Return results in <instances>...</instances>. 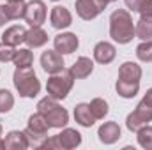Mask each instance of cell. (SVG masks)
Returning <instances> with one entry per match:
<instances>
[{
    "instance_id": "cell-1",
    "label": "cell",
    "mask_w": 152,
    "mask_h": 150,
    "mask_svg": "<svg viewBox=\"0 0 152 150\" xmlns=\"http://www.w3.org/2000/svg\"><path fill=\"white\" fill-rule=\"evenodd\" d=\"M110 37L118 44H129L136 37L134 21L127 9H117L110 14Z\"/></svg>"
},
{
    "instance_id": "cell-2",
    "label": "cell",
    "mask_w": 152,
    "mask_h": 150,
    "mask_svg": "<svg viewBox=\"0 0 152 150\" xmlns=\"http://www.w3.org/2000/svg\"><path fill=\"white\" fill-rule=\"evenodd\" d=\"M37 111L41 115H44V118H46V122H48V125L51 129H62L69 122V113H67V110L62 108L58 104V101L53 99L51 95H46V97H42L39 101Z\"/></svg>"
},
{
    "instance_id": "cell-3",
    "label": "cell",
    "mask_w": 152,
    "mask_h": 150,
    "mask_svg": "<svg viewBox=\"0 0 152 150\" xmlns=\"http://www.w3.org/2000/svg\"><path fill=\"white\" fill-rule=\"evenodd\" d=\"M12 83L20 97H25V99H34L41 92V81L32 67H25V69L16 67L12 74Z\"/></svg>"
},
{
    "instance_id": "cell-4",
    "label": "cell",
    "mask_w": 152,
    "mask_h": 150,
    "mask_svg": "<svg viewBox=\"0 0 152 150\" xmlns=\"http://www.w3.org/2000/svg\"><path fill=\"white\" fill-rule=\"evenodd\" d=\"M73 85H75V78H73V74L69 73V69H67V71L64 69L62 73L50 74L48 81H46V92H48V95H51L53 99L64 101V99L69 95Z\"/></svg>"
},
{
    "instance_id": "cell-5",
    "label": "cell",
    "mask_w": 152,
    "mask_h": 150,
    "mask_svg": "<svg viewBox=\"0 0 152 150\" xmlns=\"http://www.w3.org/2000/svg\"><path fill=\"white\" fill-rule=\"evenodd\" d=\"M51 127L48 125L44 115L41 113H34L28 117V122H27V129H25V134H27V140H28V145L34 147V149H39L41 143L44 141V138L48 136V131Z\"/></svg>"
},
{
    "instance_id": "cell-6",
    "label": "cell",
    "mask_w": 152,
    "mask_h": 150,
    "mask_svg": "<svg viewBox=\"0 0 152 150\" xmlns=\"http://www.w3.org/2000/svg\"><path fill=\"white\" fill-rule=\"evenodd\" d=\"M149 122H152V106H149L143 101H140L136 104V108L126 117V127L131 133H138Z\"/></svg>"
},
{
    "instance_id": "cell-7",
    "label": "cell",
    "mask_w": 152,
    "mask_h": 150,
    "mask_svg": "<svg viewBox=\"0 0 152 150\" xmlns=\"http://www.w3.org/2000/svg\"><path fill=\"white\" fill-rule=\"evenodd\" d=\"M108 4H110L108 0H76L75 9H76V14L81 20L90 21V20H96L106 9Z\"/></svg>"
},
{
    "instance_id": "cell-8",
    "label": "cell",
    "mask_w": 152,
    "mask_h": 150,
    "mask_svg": "<svg viewBox=\"0 0 152 150\" xmlns=\"http://www.w3.org/2000/svg\"><path fill=\"white\" fill-rule=\"evenodd\" d=\"M46 16H48V9H46V4L42 0H30L27 4V9H25V21L30 25V27H41L44 21H46Z\"/></svg>"
},
{
    "instance_id": "cell-9",
    "label": "cell",
    "mask_w": 152,
    "mask_h": 150,
    "mask_svg": "<svg viewBox=\"0 0 152 150\" xmlns=\"http://www.w3.org/2000/svg\"><path fill=\"white\" fill-rule=\"evenodd\" d=\"M41 67H42V71H44V73H48V74L62 73V71L66 69L64 55H60L57 50L42 51V55H41Z\"/></svg>"
},
{
    "instance_id": "cell-10",
    "label": "cell",
    "mask_w": 152,
    "mask_h": 150,
    "mask_svg": "<svg viewBox=\"0 0 152 150\" xmlns=\"http://www.w3.org/2000/svg\"><path fill=\"white\" fill-rule=\"evenodd\" d=\"M80 46V39L73 32H60L53 37V50H57L60 55H71Z\"/></svg>"
},
{
    "instance_id": "cell-11",
    "label": "cell",
    "mask_w": 152,
    "mask_h": 150,
    "mask_svg": "<svg viewBox=\"0 0 152 150\" xmlns=\"http://www.w3.org/2000/svg\"><path fill=\"white\" fill-rule=\"evenodd\" d=\"M50 21H51V27L57 28V30H64L67 27L73 25V14L67 7L64 5H55L50 12Z\"/></svg>"
},
{
    "instance_id": "cell-12",
    "label": "cell",
    "mask_w": 152,
    "mask_h": 150,
    "mask_svg": "<svg viewBox=\"0 0 152 150\" xmlns=\"http://www.w3.org/2000/svg\"><path fill=\"white\" fill-rule=\"evenodd\" d=\"M117 57V48L108 41H99L94 46V60L101 66H108L112 64Z\"/></svg>"
},
{
    "instance_id": "cell-13",
    "label": "cell",
    "mask_w": 152,
    "mask_h": 150,
    "mask_svg": "<svg viewBox=\"0 0 152 150\" xmlns=\"http://www.w3.org/2000/svg\"><path fill=\"white\" fill-rule=\"evenodd\" d=\"M97 136H99V141H101V143H104V145H113V143H117V141L120 140V136H122L120 125H118L117 122H113V120L104 122V124L99 127Z\"/></svg>"
},
{
    "instance_id": "cell-14",
    "label": "cell",
    "mask_w": 152,
    "mask_h": 150,
    "mask_svg": "<svg viewBox=\"0 0 152 150\" xmlns=\"http://www.w3.org/2000/svg\"><path fill=\"white\" fill-rule=\"evenodd\" d=\"M2 141H4V149L5 150H25L30 147L25 131H9L2 138Z\"/></svg>"
},
{
    "instance_id": "cell-15",
    "label": "cell",
    "mask_w": 152,
    "mask_h": 150,
    "mask_svg": "<svg viewBox=\"0 0 152 150\" xmlns=\"http://www.w3.org/2000/svg\"><path fill=\"white\" fill-rule=\"evenodd\" d=\"M25 37H27V28L21 27V25H12V27H9V28L4 30V34H2V42L18 48L20 44L25 42Z\"/></svg>"
},
{
    "instance_id": "cell-16",
    "label": "cell",
    "mask_w": 152,
    "mask_h": 150,
    "mask_svg": "<svg viewBox=\"0 0 152 150\" xmlns=\"http://www.w3.org/2000/svg\"><path fill=\"white\" fill-rule=\"evenodd\" d=\"M69 73L73 74L75 79H85L94 73V60H90L88 57H80L76 58V62L69 67Z\"/></svg>"
},
{
    "instance_id": "cell-17",
    "label": "cell",
    "mask_w": 152,
    "mask_h": 150,
    "mask_svg": "<svg viewBox=\"0 0 152 150\" xmlns=\"http://www.w3.org/2000/svg\"><path fill=\"white\" fill-rule=\"evenodd\" d=\"M57 136H58V141L64 150H73L81 145V134L73 127H64L62 133H58Z\"/></svg>"
},
{
    "instance_id": "cell-18",
    "label": "cell",
    "mask_w": 152,
    "mask_h": 150,
    "mask_svg": "<svg viewBox=\"0 0 152 150\" xmlns=\"http://www.w3.org/2000/svg\"><path fill=\"white\" fill-rule=\"evenodd\" d=\"M75 120L81 127H92L96 124V117L90 111L88 103H80L75 106Z\"/></svg>"
},
{
    "instance_id": "cell-19",
    "label": "cell",
    "mask_w": 152,
    "mask_h": 150,
    "mask_svg": "<svg viewBox=\"0 0 152 150\" xmlns=\"http://www.w3.org/2000/svg\"><path fill=\"white\" fill-rule=\"evenodd\" d=\"M48 42V32L41 27H30V30H27V37L25 44L32 50V48H42Z\"/></svg>"
},
{
    "instance_id": "cell-20",
    "label": "cell",
    "mask_w": 152,
    "mask_h": 150,
    "mask_svg": "<svg viewBox=\"0 0 152 150\" xmlns=\"http://www.w3.org/2000/svg\"><path fill=\"white\" fill-rule=\"evenodd\" d=\"M142 74H143L142 66H138L136 62H124L118 67V78L126 81H140Z\"/></svg>"
},
{
    "instance_id": "cell-21",
    "label": "cell",
    "mask_w": 152,
    "mask_h": 150,
    "mask_svg": "<svg viewBox=\"0 0 152 150\" xmlns=\"http://www.w3.org/2000/svg\"><path fill=\"white\" fill-rule=\"evenodd\" d=\"M115 90L122 99H133L140 92V81H126V79H117Z\"/></svg>"
},
{
    "instance_id": "cell-22",
    "label": "cell",
    "mask_w": 152,
    "mask_h": 150,
    "mask_svg": "<svg viewBox=\"0 0 152 150\" xmlns=\"http://www.w3.org/2000/svg\"><path fill=\"white\" fill-rule=\"evenodd\" d=\"M12 64L20 69H25V67H32L34 64V53L30 51V48H18L14 51V57H12Z\"/></svg>"
},
{
    "instance_id": "cell-23",
    "label": "cell",
    "mask_w": 152,
    "mask_h": 150,
    "mask_svg": "<svg viewBox=\"0 0 152 150\" xmlns=\"http://www.w3.org/2000/svg\"><path fill=\"white\" fill-rule=\"evenodd\" d=\"M25 9H27L25 0H9L5 4V12H7L9 20H21V18H25Z\"/></svg>"
},
{
    "instance_id": "cell-24",
    "label": "cell",
    "mask_w": 152,
    "mask_h": 150,
    "mask_svg": "<svg viewBox=\"0 0 152 150\" xmlns=\"http://www.w3.org/2000/svg\"><path fill=\"white\" fill-rule=\"evenodd\" d=\"M134 34L140 41H152V18H140L134 23Z\"/></svg>"
},
{
    "instance_id": "cell-25",
    "label": "cell",
    "mask_w": 152,
    "mask_h": 150,
    "mask_svg": "<svg viewBox=\"0 0 152 150\" xmlns=\"http://www.w3.org/2000/svg\"><path fill=\"white\" fill-rule=\"evenodd\" d=\"M88 106H90L92 115L96 117V120H103V118L108 115V111H110V104H108V101L103 99V97H94V99L88 103Z\"/></svg>"
},
{
    "instance_id": "cell-26",
    "label": "cell",
    "mask_w": 152,
    "mask_h": 150,
    "mask_svg": "<svg viewBox=\"0 0 152 150\" xmlns=\"http://www.w3.org/2000/svg\"><path fill=\"white\" fill-rule=\"evenodd\" d=\"M136 140L138 145L145 150H152V125H143L138 133H136Z\"/></svg>"
},
{
    "instance_id": "cell-27",
    "label": "cell",
    "mask_w": 152,
    "mask_h": 150,
    "mask_svg": "<svg viewBox=\"0 0 152 150\" xmlns=\"http://www.w3.org/2000/svg\"><path fill=\"white\" fill-rule=\"evenodd\" d=\"M136 57H138V60L151 64L152 62V41H142L136 46Z\"/></svg>"
},
{
    "instance_id": "cell-28",
    "label": "cell",
    "mask_w": 152,
    "mask_h": 150,
    "mask_svg": "<svg viewBox=\"0 0 152 150\" xmlns=\"http://www.w3.org/2000/svg\"><path fill=\"white\" fill-rule=\"evenodd\" d=\"M14 106V95L7 88H0V113H9Z\"/></svg>"
},
{
    "instance_id": "cell-29",
    "label": "cell",
    "mask_w": 152,
    "mask_h": 150,
    "mask_svg": "<svg viewBox=\"0 0 152 150\" xmlns=\"http://www.w3.org/2000/svg\"><path fill=\"white\" fill-rule=\"evenodd\" d=\"M14 51H16L14 46H9L5 42H0V62H12Z\"/></svg>"
},
{
    "instance_id": "cell-30",
    "label": "cell",
    "mask_w": 152,
    "mask_h": 150,
    "mask_svg": "<svg viewBox=\"0 0 152 150\" xmlns=\"http://www.w3.org/2000/svg\"><path fill=\"white\" fill-rule=\"evenodd\" d=\"M39 149H48V150H62V145H60V141H58V136L55 134V136H46L44 138V141L41 143V147Z\"/></svg>"
},
{
    "instance_id": "cell-31",
    "label": "cell",
    "mask_w": 152,
    "mask_h": 150,
    "mask_svg": "<svg viewBox=\"0 0 152 150\" xmlns=\"http://www.w3.org/2000/svg\"><path fill=\"white\" fill-rule=\"evenodd\" d=\"M140 18H152V0H145L142 9L138 11Z\"/></svg>"
},
{
    "instance_id": "cell-32",
    "label": "cell",
    "mask_w": 152,
    "mask_h": 150,
    "mask_svg": "<svg viewBox=\"0 0 152 150\" xmlns=\"http://www.w3.org/2000/svg\"><path fill=\"white\" fill-rule=\"evenodd\" d=\"M124 2H126V7L129 9V12H138L145 0H124Z\"/></svg>"
},
{
    "instance_id": "cell-33",
    "label": "cell",
    "mask_w": 152,
    "mask_h": 150,
    "mask_svg": "<svg viewBox=\"0 0 152 150\" xmlns=\"http://www.w3.org/2000/svg\"><path fill=\"white\" fill-rule=\"evenodd\" d=\"M7 21H9V18H7V12H5V5H0V27H4Z\"/></svg>"
},
{
    "instance_id": "cell-34",
    "label": "cell",
    "mask_w": 152,
    "mask_h": 150,
    "mask_svg": "<svg viewBox=\"0 0 152 150\" xmlns=\"http://www.w3.org/2000/svg\"><path fill=\"white\" fill-rule=\"evenodd\" d=\"M142 101H143V103H147L149 106H152V87L147 90V94L143 95V99H142Z\"/></svg>"
},
{
    "instance_id": "cell-35",
    "label": "cell",
    "mask_w": 152,
    "mask_h": 150,
    "mask_svg": "<svg viewBox=\"0 0 152 150\" xmlns=\"http://www.w3.org/2000/svg\"><path fill=\"white\" fill-rule=\"evenodd\" d=\"M4 149V141H2V138H0V150Z\"/></svg>"
},
{
    "instance_id": "cell-36",
    "label": "cell",
    "mask_w": 152,
    "mask_h": 150,
    "mask_svg": "<svg viewBox=\"0 0 152 150\" xmlns=\"http://www.w3.org/2000/svg\"><path fill=\"white\" fill-rule=\"evenodd\" d=\"M0 138H2V124H0Z\"/></svg>"
},
{
    "instance_id": "cell-37",
    "label": "cell",
    "mask_w": 152,
    "mask_h": 150,
    "mask_svg": "<svg viewBox=\"0 0 152 150\" xmlns=\"http://www.w3.org/2000/svg\"><path fill=\"white\" fill-rule=\"evenodd\" d=\"M51 2H60V0H51Z\"/></svg>"
},
{
    "instance_id": "cell-38",
    "label": "cell",
    "mask_w": 152,
    "mask_h": 150,
    "mask_svg": "<svg viewBox=\"0 0 152 150\" xmlns=\"http://www.w3.org/2000/svg\"><path fill=\"white\" fill-rule=\"evenodd\" d=\"M108 2H117V0H108Z\"/></svg>"
},
{
    "instance_id": "cell-39",
    "label": "cell",
    "mask_w": 152,
    "mask_h": 150,
    "mask_svg": "<svg viewBox=\"0 0 152 150\" xmlns=\"http://www.w3.org/2000/svg\"><path fill=\"white\" fill-rule=\"evenodd\" d=\"M0 73H2V71H0Z\"/></svg>"
},
{
    "instance_id": "cell-40",
    "label": "cell",
    "mask_w": 152,
    "mask_h": 150,
    "mask_svg": "<svg viewBox=\"0 0 152 150\" xmlns=\"http://www.w3.org/2000/svg\"><path fill=\"white\" fill-rule=\"evenodd\" d=\"M7 2H9V0H7Z\"/></svg>"
}]
</instances>
